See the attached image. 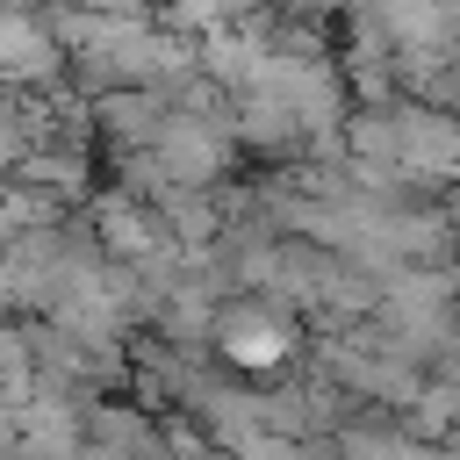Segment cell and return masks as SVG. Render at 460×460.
<instances>
[{
	"label": "cell",
	"instance_id": "cell-1",
	"mask_svg": "<svg viewBox=\"0 0 460 460\" xmlns=\"http://www.w3.org/2000/svg\"><path fill=\"white\" fill-rule=\"evenodd\" d=\"M302 338H309L302 316L273 309L266 295H230V302H216V323H208V352L237 381H273L280 367H295Z\"/></svg>",
	"mask_w": 460,
	"mask_h": 460
},
{
	"label": "cell",
	"instance_id": "cell-2",
	"mask_svg": "<svg viewBox=\"0 0 460 460\" xmlns=\"http://www.w3.org/2000/svg\"><path fill=\"white\" fill-rule=\"evenodd\" d=\"M151 165H158V187H230V165H237V137L216 115H165V129L151 137Z\"/></svg>",
	"mask_w": 460,
	"mask_h": 460
},
{
	"label": "cell",
	"instance_id": "cell-3",
	"mask_svg": "<svg viewBox=\"0 0 460 460\" xmlns=\"http://www.w3.org/2000/svg\"><path fill=\"white\" fill-rule=\"evenodd\" d=\"M79 208H86V237L101 244V259L137 266V259H151V252L165 244V230H158L151 201H137V194H122V187H93Z\"/></svg>",
	"mask_w": 460,
	"mask_h": 460
},
{
	"label": "cell",
	"instance_id": "cell-4",
	"mask_svg": "<svg viewBox=\"0 0 460 460\" xmlns=\"http://www.w3.org/2000/svg\"><path fill=\"white\" fill-rule=\"evenodd\" d=\"M65 79V50L50 43L36 7H0V86L7 93H36Z\"/></svg>",
	"mask_w": 460,
	"mask_h": 460
},
{
	"label": "cell",
	"instance_id": "cell-5",
	"mask_svg": "<svg viewBox=\"0 0 460 460\" xmlns=\"http://www.w3.org/2000/svg\"><path fill=\"white\" fill-rule=\"evenodd\" d=\"M86 115H93V144H108V151H151V137L165 129V93L158 86H115V93H93Z\"/></svg>",
	"mask_w": 460,
	"mask_h": 460
},
{
	"label": "cell",
	"instance_id": "cell-6",
	"mask_svg": "<svg viewBox=\"0 0 460 460\" xmlns=\"http://www.w3.org/2000/svg\"><path fill=\"white\" fill-rule=\"evenodd\" d=\"M151 216H158L165 244L201 252V244L223 230V194H216V187H158V194H151Z\"/></svg>",
	"mask_w": 460,
	"mask_h": 460
},
{
	"label": "cell",
	"instance_id": "cell-7",
	"mask_svg": "<svg viewBox=\"0 0 460 460\" xmlns=\"http://www.w3.org/2000/svg\"><path fill=\"white\" fill-rule=\"evenodd\" d=\"M453 410H460L453 381H417V395L395 410V424L410 438H424V446H453Z\"/></svg>",
	"mask_w": 460,
	"mask_h": 460
},
{
	"label": "cell",
	"instance_id": "cell-8",
	"mask_svg": "<svg viewBox=\"0 0 460 460\" xmlns=\"http://www.w3.org/2000/svg\"><path fill=\"white\" fill-rule=\"evenodd\" d=\"M58 7H86V14H115V22H151V0H58Z\"/></svg>",
	"mask_w": 460,
	"mask_h": 460
},
{
	"label": "cell",
	"instance_id": "cell-9",
	"mask_svg": "<svg viewBox=\"0 0 460 460\" xmlns=\"http://www.w3.org/2000/svg\"><path fill=\"white\" fill-rule=\"evenodd\" d=\"M14 367H29V359H22V323L0 316V374H14Z\"/></svg>",
	"mask_w": 460,
	"mask_h": 460
}]
</instances>
